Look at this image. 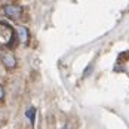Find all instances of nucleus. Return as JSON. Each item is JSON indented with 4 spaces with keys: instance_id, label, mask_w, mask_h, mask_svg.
<instances>
[{
    "instance_id": "nucleus-1",
    "label": "nucleus",
    "mask_w": 129,
    "mask_h": 129,
    "mask_svg": "<svg viewBox=\"0 0 129 129\" xmlns=\"http://www.w3.org/2000/svg\"><path fill=\"white\" fill-rule=\"evenodd\" d=\"M15 39H18V36L15 34V30L5 22H0V43H3L8 48H13V43L16 45Z\"/></svg>"
},
{
    "instance_id": "nucleus-2",
    "label": "nucleus",
    "mask_w": 129,
    "mask_h": 129,
    "mask_svg": "<svg viewBox=\"0 0 129 129\" xmlns=\"http://www.w3.org/2000/svg\"><path fill=\"white\" fill-rule=\"evenodd\" d=\"M3 13L9 19H19L24 13V9L19 5H5L3 6Z\"/></svg>"
},
{
    "instance_id": "nucleus-3",
    "label": "nucleus",
    "mask_w": 129,
    "mask_h": 129,
    "mask_svg": "<svg viewBox=\"0 0 129 129\" xmlns=\"http://www.w3.org/2000/svg\"><path fill=\"white\" fill-rule=\"evenodd\" d=\"M28 36H30V34H28V30H27L25 27L24 25L18 27V39L21 40L22 43H27V42H28Z\"/></svg>"
},
{
    "instance_id": "nucleus-4",
    "label": "nucleus",
    "mask_w": 129,
    "mask_h": 129,
    "mask_svg": "<svg viewBox=\"0 0 129 129\" xmlns=\"http://www.w3.org/2000/svg\"><path fill=\"white\" fill-rule=\"evenodd\" d=\"M3 62H5V65H6L8 68H12V67H15V64H16L15 56H12L11 53H6V55L3 56Z\"/></svg>"
},
{
    "instance_id": "nucleus-5",
    "label": "nucleus",
    "mask_w": 129,
    "mask_h": 129,
    "mask_svg": "<svg viewBox=\"0 0 129 129\" xmlns=\"http://www.w3.org/2000/svg\"><path fill=\"white\" fill-rule=\"evenodd\" d=\"M25 116L28 117V120H30V125L34 126V122H36V108H34V107H30L25 111Z\"/></svg>"
},
{
    "instance_id": "nucleus-6",
    "label": "nucleus",
    "mask_w": 129,
    "mask_h": 129,
    "mask_svg": "<svg viewBox=\"0 0 129 129\" xmlns=\"http://www.w3.org/2000/svg\"><path fill=\"white\" fill-rule=\"evenodd\" d=\"M90 71H92V65H89V67H88V68L85 70V73H83V77H88V76H89V73H90Z\"/></svg>"
},
{
    "instance_id": "nucleus-7",
    "label": "nucleus",
    "mask_w": 129,
    "mask_h": 129,
    "mask_svg": "<svg viewBox=\"0 0 129 129\" xmlns=\"http://www.w3.org/2000/svg\"><path fill=\"white\" fill-rule=\"evenodd\" d=\"M3 96H5V89H3V86L0 85V101L3 100Z\"/></svg>"
}]
</instances>
